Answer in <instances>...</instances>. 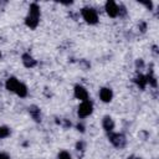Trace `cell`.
<instances>
[{
  "mask_svg": "<svg viewBox=\"0 0 159 159\" xmlns=\"http://www.w3.org/2000/svg\"><path fill=\"white\" fill-rule=\"evenodd\" d=\"M10 135V128L6 125H1L0 127V139H5Z\"/></svg>",
  "mask_w": 159,
  "mask_h": 159,
  "instance_id": "7c38bea8",
  "label": "cell"
},
{
  "mask_svg": "<svg viewBox=\"0 0 159 159\" xmlns=\"http://www.w3.org/2000/svg\"><path fill=\"white\" fill-rule=\"evenodd\" d=\"M73 94H75V97H76L77 99H80L81 102H82V101H87L88 97H89L88 91H87L83 86H81V84L75 86V88H73Z\"/></svg>",
  "mask_w": 159,
  "mask_h": 159,
  "instance_id": "5b68a950",
  "label": "cell"
},
{
  "mask_svg": "<svg viewBox=\"0 0 159 159\" xmlns=\"http://www.w3.org/2000/svg\"><path fill=\"white\" fill-rule=\"evenodd\" d=\"M99 98H101V101L104 102V103L111 102L112 98H113V91H112L111 88H108V87H102V88L99 89Z\"/></svg>",
  "mask_w": 159,
  "mask_h": 159,
  "instance_id": "8992f818",
  "label": "cell"
},
{
  "mask_svg": "<svg viewBox=\"0 0 159 159\" xmlns=\"http://www.w3.org/2000/svg\"><path fill=\"white\" fill-rule=\"evenodd\" d=\"M27 87L22 83V82H20V84H19V87H17V89H16V92H15V94H17L19 97H21V98H24V97H26L27 96Z\"/></svg>",
  "mask_w": 159,
  "mask_h": 159,
  "instance_id": "30bf717a",
  "label": "cell"
},
{
  "mask_svg": "<svg viewBox=\"0 0 159 159\" xmlns=\"http://www.w3.org/2000/svg\"><path fill=\"white\" fill-rule=\"evenodd\" d=\"M19 84H20V81H19L16 77H9V78L6 80V82H5L6 89H7L9 92H14V93L16 92Z\"/></svg>",
  "mask_w": 159,
  "mask_h": 159,
  "instance_id": "52a82bcc",
  "label": "cell"
},
{
  "mask_svg": "<svg viewBox=\"0 0 159 159\" xmlns=\"http://www.w3.org/2000/svg\"><path fill=\"white\" fill-rule=\"evenodd\" d=\"M58 159H72L71 158V154L68 153V152H66V150H61L60 153H58V157H57Z\"/></svg>",
  "mask_w": 159,
  "mask_h": 159,
  "instance_id": "5bb4252c",
  "label": "cell"
},
{
  "mask_svg": "<svg viewBox=\"0 0 159 159\" xmlns=\"http://www.w3.org/2000/svg\"><path fill=\"white\" fill-rule=\"evenodd\" d=\"M81 15L83 20L89 25H94L98 22V14L97 10H94L93 7H83L81 10Z\"/></svg>",
  "mask_w": 159,
  "mask_h": 159,
  "instance_id": "7a4b0ae2",
  "label": "cell"
},
{
  "mask_svg": "<svg viewBox=\"0 0 159 159\" xmlns=\"http://www.w3.org/2000/svg\"><path fill=\"white\" fill-rule=\"evenodd\" d=\"M135 82L138 83V86H140V88H144V87H145V84L148 83L147 77H144V76H139V77L135 80Z\"/></svg>",
  "mask_w": 159,
  "mask_h": 159,
  "instance_id": "4fadbf2b",
  "label": "cell"
},
{
  "mask_svg": "<svg viewBox=\"0 0 159 159\" xmlns=\"http://www.w3.org/2000/svg\"><path fill=\"white\" fill-rule=\"evenodd\" d=\"M22 62H24V65H25L26 67H32V66L36 65V61H35L29 53H25V55L22 56Z\"/></svg>",
  "mask_w": 159,
  "mask_h": 159,
  "instance_id": "8fae6325",
  "label": "cell"
},
{
  "mask_svg": "<svg viewBox=\"0 0 159 159\" xmlns=\"http://www.w3.org/2000/svg\"><path fill=\"white\" fill-rule=\"evenodd\" d=\"M0 57H1V52H0Z\"/></svg>",
  "mask_w": 159,
  "mask_h": 159,
  "instance_id": "2e32d148",
  "label": "cell"
},
{
  "mask_svg": "<svg viewBox=\"0 0 159 159\" xmlns=\"http://www.w3.org/2000/svg\"><path fill=\"white\" fill-rule=\"evenodd\" d=\"M93 112V103L87 99V101H82L78 106V109H77V114L80 118H87L88 116H91Z\"/></svg>",
  "mask_w": 159,
  "mask_h": 159,
  "instance_id": "3957f363",
  "label": "cell"
},
{
  "mask_svg": "<svg viewBox=\"0 0 159 159\" xmlns=\"http://www.w3.org/2000/svg\"><path fill=\"white\" fill-rule=\"evenodd\" d=\"M109 140H111V143L113 144V145H116V147H123L124 144H125V139H124V137L122 135V134H118V133H111V135H109Z\"/></svg>",
  "mask_w": 159,
  "mask_h": 159,
  "instance_id": "ba28073f",
  "label": "cell"
},
{
  "mask_svg": "<svg viewBox=\"0 0 159 159\" xmlns=\"http://www.w3.org/2000/svg\"><path fill=\"white\" fill-rule=\"evenodd\" d=\"M104 9H106V12L109 17H117L119 15V6L117 5V2H114L112 0H108L106 2Z\"/></svg>",
  "mask_w": 159,
  "mask_h": 159,
  "instance_id": "277c9868",
  "label": "cell"
},
{
  "mask_svg": "<svg viewBox=\"0 0 159 159\" xmlns=\"http://www.w3.org/2000/svg\"><path fill=\"white\" fill-rule=\"evenodd\" d=\"M0 159H10V155H9L7 153L1 152V153H0Z\"/></svg>",
  "mask_w": 159,
  "mask_h": 159,
  "instance_id": "9a60e30c",
  "label": "cell"
},
{
  "mask_svg": "<svg viewBox=\"0 0 159 159\" xmlns=\"http://www.w3.org/2000/svg\"><path fill=\"white\" fill-rule=\"evenodd\" d=\"M40 15H41V11H40V6L36 4V2H32L29 7V14L25 19V24L27 27L30 29H36L39 22H40Z\"/></svg>",
  "mask_w": 159,
  "mask_h": 159,
  "instance_id": "6da1fadb",
  "label": "cell"
},
{
  "mask_svg": "<svg viewBox=\"0 0 159 159\" xmlns=\"http://www.w3.org/2000/svg\"><path fill=\"white\" fill-rule=\"evenodd\" d=\"M102 125H103L104 130H107V132H109V133L114 129V122H113V119H112L111 117H108V116H106V117L103 118Z\"/></svg>",
  "mask_w": 159,
  "mask_h": 159,
  "instance_id": "9c48e42d",
  "label": "cell"
}]
</instances>
